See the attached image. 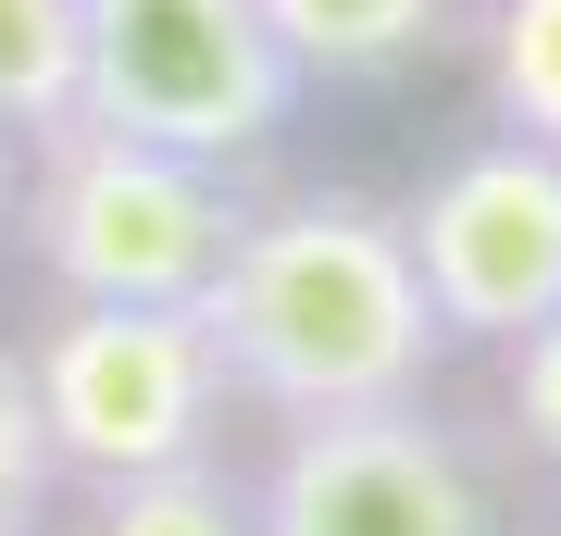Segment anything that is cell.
I'll use <instances>...</instances> for the list:
<instances>
[{"mask_svg": "<svg viewBox=\"0 0 561 536\" xmlns=\"http://www.w3.org/2000/svg\"><path fill=\"white\" fill-rule=\"evenodd\" d=\"M201 324L225 350V387L262 424L362 412V399H424L437 387V312H424L400 199L375 187H275L250 199L225 275L201 287Z\"/></svg>", "mask_w": 561, "mask_h": 536, "instance_id": "6da1fadb", "label": "cell"}, {"mask_svg": "<svg viewBox=\"0 0 561 536\" xmlns=\"http://www.w3.org/2000/svg\"><path fill=\"white\" fill-rule=\"evenodd\" d=\"M250 199L262 187L225 175V162H187V150H150V138L62 113L13 162V238L50 299H175V312H201Z\"/></svg>", "mask_w": 561, "mask_h": 536, "instance_id": "7a4b0ae2", "label": "cell"}, {"mask_svg": "<svg viewBox=\"0 0 561 536\" xmlns=\"http://www.w3.org/2000/svg\"><path fill=\"white\" fill-rule=\"evenodd\" d=\"M25 399L62 487H113V475H162V461H213L225 449V350L201 312L175 299H50L13 338Z\"/></svg>", "mask_w": 561, "mask_h": 536, "instance_id": "3957f363", "label": "cell"}, {"mask_svg": "<svg viewBox=\"0 0 561 536\" xmlns=\"http://www.w3.org/2000/svg\"><path fill=\"white\" fill-rule=\"evenodd\" d=\"M76 113L250 175L300 125V62L262 0H76Z\"/></svg>", "mask_w": 561, "mask_h": 536, "instance_id": "277c9868", "label": "cell"}, {"mask_svg": "<svg viewBox=\"0 0 561 536\" xmlns=\"http://www.w3.org/2000/svg\"><path fill=\"white\" fill-rule=\"evenodd\" d=\"M262 536H512V499L486 475L474 424L424 399H362V412H300L250 461Z\"/></svg>", "mask_w": 561, "mask_h": 536, "instance_id": "5b68a950", "label": "cell"}, {"mask_svg": "<svg viewBox=\"0 0 561 536\" xmlns=\"http://www.w3.org/2000/svg\"><path fill=\"white\" fill-rule=\"evenodd\" d=\"M400 238L449 350H512L561 312V150L474 138L400 199Z\"/></svg>", "mask_w": 561, "mask_h": 536, "instance_id": "8992f818", "label": "cell"}, {"mask_svg": "<svg viewBox=\"0 0 561 536\" xmlns=\"http://www.w3.org/2000/svg\"><path fill=\"white\" fill-rule=\"evenodd\" d=\"M262 25L300 62V88H400L474 38L461 0H262Z\"/></svg>", "mask_w": 561, "mask_h": 536, "instance_id": "52a82bcc", "label": "cell"}, {"mask_svg": "<svg viewBox=\"0 0 561 536\" xmlns=\"http://www.w3.org/2000/svg\"><path fill=\"white\" fill-rule=\"evenodd\" d=\"M50 536H262V524H250V475L213 449V461H162V475L62 487Z\"/></svg>", "mask_w": 561, "mask_h": 536, "instance_id": "ba28073f", "label": "cell"}, {"mask_svg": "<svg viewBox=\"0 0 561 536\" xmlns=\"http://www.w3.org/2000/svg\"><path fill=\"white\" fill-rule=\"evenodd\" d=\"M461 50H474V76H486V125L561 150V0H486Z\"/></svg>", "mask_w": 561, "mask_h": 536, "instance_id": "9c48e42d", "label": "cell"}, {"mask_svg": "<svg viewBox=\"0 0 561 536\" xmlns=\"http://www.w3.org/2000/svg\"><path fill=\"white\" fill-rule=\"evenodd\" d=\"M76 113V0H0V138Z\"/></svg>", "mask_w": 561, "mask_h": 536, "instance_id": "30bf717a", "label": "cell"}, {"mask_svg": "<svg viewBox=\"0 0 561 536\" xmlns=\"http://www.w3.org/2000/svg\"><path fill=\"white\" fill-rule=\"evenodd\" d=\"M486 362H500V449H524V461L561 487V312L524 324V338L486 350Z\"/></svg>", "mask_w": 561, "mask_h": 536, "instance_id": "8fae6325", "label": "cell"}, {"mask_svg": "<svg viewBox=\"0 0 561 536\" xmlns=\"http://www.w3.org/2000/svg\"><path fill=\"white\" fill-rule=\"evenodd\" d=\"M50 512H62V475L38 437V399H25V362L0 338V536H50Z\"/></svg>", "mask_w": 561, "mask_h": 536, "instance_id": "7c38bea8", "label": "cell"}, {"mask_svg": "<svg viewBox=\"0 0 561 536\" xmlns=\"http://www.w3.org/2000/svg\"><path fill=\"white\" fill-rule=\"evenodd\" d=\"M13 162H25V138H0V225H13Z\"/></svg>", "mask_w": 561, "mask_h": 536, "instance_id": "4fadbf2b", "label": "cell"}, {"mask_svg": "<svg viewBox=\"0 0 561 536\" xmlns=\"http://www.w3.org/2000/svg\"><path fill=\"white\" fill-rule=\"evenodd\" d=\"M512 536H561V499H549V512H537V524H512Z\"/></svg>", "mask_w": 561, "mask_h": 536, "instance_id": "5bb4252c", "label": "cell"}, {"mask_svg": "<svg viewBox=\"0 0 561 536\" xmlns=\"http://www.w3.org/2000/svg\"><path fill=\"white\" fill-rule=\"evenodd\" d=\"M461 13H486V0H461Z\"/></svg>", "mask_w": 561, "mask_h": 536, "instance_id": "9a60e30c", "label": "cell"}]
</instances>
